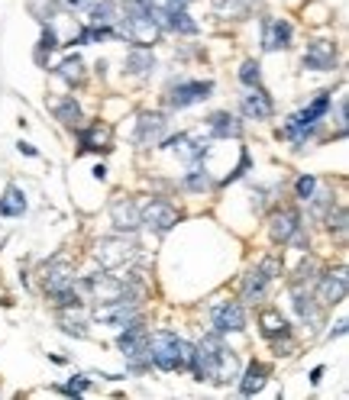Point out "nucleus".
Returning <instances> with one entry per match:
<instances>
[{
	"label": "nucleus",
	"mask_w": 349,
	"mask_h": 400,
	"mask_svg": "<svg viewBox=\"0 0 349 400\" xmlns=\"http://www.w3.org/2000/svg\"><path fill=\"white\" fill-rule=\"evenodd\" d=\"M191 355H194V345L169 329L149 336V365H155L159 372H185L191 365Z\"/></svg>",
	"instance_id": "1"
},
{
	"label": "nucleus",
	"mask_w": 349,
	"mask_h": 400,
	"mask_svg": "<svg viewBox=\"0 0 349 400\" xmlns=\"http://www.w3.org/2000/svg\"><path fill=\"white\" fill-rule=\"evenodd\" d=\"M114 33H120L123 39H130V42H136V46H142V49L159 42V23H155L139 3H133V0H130V10H126L123 17H117Z\"/></svg>",
	"instance_id": "2"
},
{
	"label": "nucleus",
	"mask_w": 349,
	"mask_h": 400,
	"mask_svg": "<svg viewBox=\"0 0 349 400\" xmlns=\"http://www.w3.org/2000/svg\"><path fill=\"white\" fill-rule=\"evenodd\" d=\"M117 345H120V352L126 355V362H130L133 372H142V368L149 365V333L142 329L139 320L130 326H123Z\"/></svg>",
	"instance_id": "3"
},
{
	"label": "nucleus",
	"mask_w": 349,
	"mask_h": 400,
	"mask_svg": "<svg viewBox=\"0 0 349 400\" xmlns=\"http://www.w3.org/2000/svg\"><path fill=\"white\" fill-rule=\"evenodd\" d=\"M136 249L139 245L133 239H126V236H104L94 245V259L101 261V268H120L130 259H136Z\"/></svg>",
	"instance_id": "4"
},
{
	"label": "nucleus",
	"mask_w": 349,
	"mask_h": 400,
	"mask_svg": "<svg viewBox=\"0 0 349 400\" xmlns=\"http://www.w3.org/2000/svg\"><path fill=\"white\" fill-rule=\"evenodd\" d=\"M81 290H87L97 304H114V300H133V290L126 288V281L110 278V275H94L78 284Z\"/></svg>",
	"instance_id": "5"
},
{
	"label": "nucleus",
	"mask_w": 349,
	"mask_h": 400,
	"mask_svg": "<svg viewBox=\"0 0 349 400\" xmlns=\"http://www.w3.org/2000/svg\"><path fill=\"white\" fill-rule=\"evenodd\" d=\"M139 220H142V226H149L152 233H169L171 226L178 223V210L169 204V200H149V204L139 210Z\"/></svg>",
	"instance_id": "6"
},
{
	"label": "nucleus",
	"mask_w": 349,
	"mask_h": 400,
	"mask_svg": "<svg viewBox=\"0 0 349 400\" xmlns=\"http://www.w3.org/2000/svg\"><path fill=\"white\" fill-rule=\"evenodd\" d=\"M97 320L107 326H114V329H123V326H130L139 320V307H136V300H114V304H101L97 307Z\"/></svg>",
	"instance_id": "7"
},
{
	"label": "nucleus",
	"mask_w": 349,
	"mask_h": 400,
	"mask_svg": "<svg viewBox=\"0 0 349 400\" xmlns=\"http://www.w3.org/2000/svg\"><path fill=\"white\" fill-rule=\"evenodd\" d=\"M42 284H46V290L56 297V294H62V290L75 288V268H71V261L65 259H56L46 265V275H42Z\"/></svg>",
	"instance_id": "8"
},
{
	"label": "nucleus",
	"mask_w": 349,
	"mask_h": 400,
	"mask_svg": "<svg viewBox=\"0 0 349 400\" xmlns=\"http://www.w3.org/2000/svg\"><path fill=\"white\" fill-rule=\"evenodd\" d=\"M210 94H214V81H185L178 84L175 91H171V107L175 110H185V107H191V103H201L207 101Z\"/></svg>",
	"instance_id": "9"
},
{
	"label": "nucleus",
	"mask_w": 349,
	"mask_h": 400,
	"mask_svg": "<svg viewBox=\"0 0 349 400\" xmlns=\"http://www.w3.org/2000/svg\"><path fill=\"white\" fill-rule=\"evenodd\" d=\"M346 297V268H337V271H327L317 284V304L323 307H333Z\"/></svg>",
	"instance_id": "10"
},
{
	"label": "nucleus",
	"mask_w": 349,
	"mask_h": 400,
	"mask_svg": "<svg viewBox=\"0 0 349 400\" xmlns=\"http://www.w3.org/2000/svg\"><path fill=\"white\" fill-rule=\"evenodd\" d=\"M210 320H214V326H217V333H243L246 329V313L236 300L217 304L214 313H210Z\"/></svg>",
	"instance_id": "11"
},
{
	"label": "nucleus",
	"mask_w": 349,
	"mask_h": 400,
	"mask_svg": "<svg viewBox=\"0 0 349 400\" xmlns=\"http://www.w3.org/2000/svg\"><path fill=\"white\" fill-rule=\"evenodd\" d=\"M337 65V49L327 39H314L307 52H304V68H314V71H330Z\"/></svg>",
	"instance_id": "12"
},
{
	"label": "nucleus",
	"mask_w": 349,
	"mask_h": 400,
	"mask_svg": "<svg viewBox=\"0 0 349 400\" xmlns=\"http://www.w3.org/2000/svg\"><path fill=\"white\" fill-rule=\"evenodd\" d=\"M291 46V23L288 19H265L262 49L265 52H278V49Z\"/></svg>",
	"instance_id": "13"
},
{
	"label": "nucleus",
	"mask_w": 349,
	"mask_h": 400,
	"mask_svg": "<svg viewBox=\"0 0 349 400\" xmlns=\"http://www.w3.org/2000/svg\"><path fill=\"white\" fill-rule=\"evenodd\" d=\"M110 220H114L117 229H126V233H133V229H139V226H142L139 207L133 204L130 197H120V200H114V207H110Z\"/></svg>",
	"instance_id": "14"
},
{
	"label": "nucleus",
	"mask_w": 349,
	"mask_h": 400,
	"mask_svg": "<svg viewBox=\"0 0 349 400\" xmlns=\"http://www.w3.org/2000/svg\"><path fill=\"white\" fill-rule=\"evenodd\" d=\"M304 229L301 226V216L294 214V210H278L272 216V223H269V233H272L275 242H291V236Z\"/></svg>",
	"instance_id": "15"
},
{
	"label": "nucleus",
	"mask_w": 349,
	"mask_h": 400,
	"mask_svg": "<svg viewBox=\"0 0 349 400\" xmlns=\"http://www.w3.org/2000/svg\"><path fill=\"white\" fill-rule=\"evenodd\" d=\"M243 113L249 116V120H269L275 113V107H272V101H269V94L255 84L249 94H243Z\"/></svg>",
	"instance_id": "16"
},
{
	"label": "nucleus",
	"mask_w": 349,
	"mask_h": 400,
	"mask_svg": "<svg viewBox=\"0 0 349 400\" xmlns=\"http://www.w3.org/2000/svg\"><path fill=\"white\" fill-rule=\"evenodd\" d=\"M259 323H262V336L265 339H272V342H278V339H291V326H288V320H284L278 310H265Z\"/></svg>",
	"instance_id": "17"
},
{
	"label": "nucleus",
	"mask_w": 349,
	"mask_h": 400,
	"mask_svg": "<svg viewBox=\"0 0 349 400\" xmlns=\"http://www.w3.org/2000/svg\"><path fill=\"white\" fill-rule=\"evenodd\" d=\"M265 381H269V368H265L262 362H249V368H246V374H243V381H239V394L253 397V394H259L265 388Z\"/></svg>",
	"instance_id": "18"
},
{
	"label": "nucleus",
	"mask_w": 349,
	"mask_h": 400,
	"mask_svg": "<svg viewBox=\"0 0 349 400\" xmlns=\"http://www.w3.org/2000/svg\"><path fill=\"white\" fill-rule=\"evenodd\" d=\"M207 130H210V136L214 139H230V136H239L243 132V126H239V120L236 116H230V113H214L207 120Z\"/></svg>",
	"instance_id": "19"
},
{
	"label": "nucleus",
	"mask_w": 349,
	"mask_h": 400,
	"mask_svg": "<svg viewBox=\"0 0 349 400\" xmlns=\"http://www.w3.org/2000/svg\"><path fill=\"white\" fill-rule=\"evenodd\" d=\"M165 132V116L162 113H146L139 120V130H136V142L139 146H149V142H155Z\"/></svg>",
	"instance_id": "20"
},
{
	"label": "nucleus",
	"mask_w": 349,
	"mask_h": 400,
	"mask_svg": "<svg viewBox=\"0 0 349 400\" xmlns=\"http://www.w3.org/2000/svg\"><path fill=\"white\" fill-rule=\"evenodd\" d=\"M26 214V197L17 184H10L0 197V216H23Z\"/></svg>",
	"instance_id": "21"
},
{
	"label": "nucleus",
	"mask_w": 349,
	"mask_h": 400,
	"mask_svg": "<svg viewBox=\"0 0 349 400\" xmlns=\"http://www.w3.org/2000/svg\"><path fill=\"white\" fill-rule=\"evenodd\" d=\"M269 281H272V278H269L262 268L249 271V275H246V281H243V297L246 300H262L265 290H269Z\"/></svg>",
	"instance_id": "22"
},
{
	"label": "nucleus",
	"mask_w": 349,
	"mask_h": 400,
	"mask_svg": "<svg viewBox=\"0 0 349 400\" xmlns=\"http://www.w3.org/2000/svg\"><path fill=\"white\" fill-rule=\"evenodd\" d=\"M133 3H139V7L146 10V13H149L155 23H162V19L169 17L171 10H181L188 0H133Z\"/></svg>",
	"instance_id": "23"
},
{
	"label": "nucleus",
	"mask_w": 349,
	"mask_h": 400,
	"mask_svg": "<svg viewBox=\"0 0 349 400\" xmlns=\"http://www.w3.org/2000/svg\"><path fill=\"white\" fill-rule=\"evenodd\" d=\"M155 68V58H152L149 49H133L130 55H126V71L130 75H146V71H152Z\"/></svg>",
	"instance_id": "24"
},
{
	"label": "nucleus",
	"mask_w": 349,
	"mask_h": 400,
	"mask_svg": "<svg viewBox=\"0 0 349 400\" xmlns=\"http://www.w3.org/2000/svg\"><path fill=\"white\" fill-rule=\"evenodd\" d=\"M162 23H165L171 33H185V36H194V33H198V23L188 17V10H185V7H181V10H171V13L162 19Z\"/></svg>",
	"instance_id": "25"
},
{
	"label": "nucleus",
	"mask_w": 349,
	"mask_h": 400,
	"mask_svg": "<svg viewBox=\"0 0 349 400\" xmlns=\"http://www.w3.org/2000/svg\"><path fill=\"white\" fill-rule=\"evenodd\" d=\"M120 10H117L114 0H104V3H91V23L94 26H114Z\"/></svg>",
	"instance_id": "26"
},
{
	"label": "nucleus",
	"mask_w": 349,
	"mask_h": 400,
	"mask_svg": "<svg viewBox=\"0 0 349 400\" xmlns=\"http://www.w3.org/2000/svg\"><path fill=\"white\" fill-rule=\"evenodd\" d=\"M52 110H56V116L65 123V126H78V123H81V107H78L75 97H62Z\"/></svg>",
	"instance_id": "27"
},
{
	"label": "nucleus",
	"mask_w": 349,
	"mask_h": 400,
	"mask_svg": "<svg viewBox=\"0 0 349 400\" xmlns=\"http://www.w3.org/2000/svg\"><path fill=\"white\" fill-rule=\"evenodd\" d=\"M56 75H58V78H65L68 84H81V78H85V62H81L78 55H68L65 62H58Z\"/></svg>",
	"instance_id": "28"
},
{
	"label": "nucleus",
	"mask_w": 349,
	"mask_h": 400,
	"mask_svg": "<svg viewBox=\"0 0 349 400\" xmlns=\"http://www.w3.org/2000/svg\"><path fill=\"white\" fill-rule=\"evenodd\" d=\"M97 142H110V130H101V126H91V130L87 132H81V152H97L101 149V146H97ZM107 149H110V146H107Z\"/></svg>",
	"instance_id": "29"
},
{
	"label": "nucleus",
	"mask_w": 349,
	"mask_h": 400,
	"mask_svg": "<svg viewBox=\"0 0 349 400\" xmlns=\"http://www.w3.org/2000/svg\"><path fill=\"white\" fill-rule=\"evenodd\" d=\"M314 191H317V177L314 175H301L294 181V197H298V200H311Z\"/></svg>",
	"instance_id": "30"
},
{
	"label": "nucleus",
	"mask_w": 349,
	"mask_h": 400,
	"mask_svg": "<svg viewBox=\"0 0 349 400\" xmlns=\"http://www.w3.org/2000/svg\"><path fill=\"white\" fill-rule=\"evenodd\" d=\"M185 184L191 187V191H204V187L210 184V175H207V168H194L188 177H185Z\"/></svg>",
	"instance_id": "31"
},
{
	"label": "nucleus",
	"mask_w": 349,
	"mask_h": 400,
	"mask_svg": "<svg viewBox=\"0 0 349 400\" xmlns=\"http://www.w3.org/2000/svg\"><path fill=\"white\" fill-rule=\"evenodd\" d=\"M239 81H243L246 87H255V84H259V65H255V62H243V68H239Z\"/></svg>",
	"instance_id": "32"
},
{
	"label": "nucleus",
	"mask_w": 349,
	"mask_h": 400,
	"mask_svg": "<svg viewBox=\"0 0 349 400\" xmlns=\"http://www.w3.org/2000/svg\"><path fill=\"white\" fill-rule=\"evenodd\" d=\"M214 10H217V13H246V3L243 0H214Z\"/></svg>",
	"instance_id": "33"
},
{
	"label": "nucleus",
	"mask_w": 349,
	"mask_h": 400,
	"mask_svg": "<svg viewBox=\"0 0 349 400\" xmlns=\"http://www.w3.org/2000/svg\"><path fill=\"white\" fill-rule=\"evenodd\" d=\"M52 52V49H58V36H56V29L52 26H46L42 29V42H39V55H42V52Z\"/></svg>",
	"instance_id": "34"
},
{
	"label": "nucleus",
	"mask_w": 349,
	"mask_h": 400,
	"mask_svg": "<svg viewBox=\"0 0 349 400\" xmlns=\"http://www.w3.org/2000/svg\"><path fill=\"white\" fill-rule=\"evenodd\" d=\"M87 384H91V381H85V378H78V381L71 378V381H68L65 388H62V391H65V394H85V391H87Z\"/></svg>",
	"instance_id": "35"
},
{
	"label": "nucleus",
	"mask_w": 349,
	"mask_h": 400,
	"mask_svg": "<svg viewBox=\"0 0 349 400\" xmlns=\"http://www.w3.org/2000/svg\"><path fill=\"white\" fill-rule=\"evenodd\" d=\"M62 3H65L68 10H75V13H78V10H91V3H94V0H62Z\"/></svg>",
	"instance_id": "36"
},
{
	"label": "nucleus",
	"mask_w": 349,
	"mask_h": 400,
	"mask_svg": "<svg viewBox=\"0 0 349 400\" xmlns=\"http://www.w3.org/2000/svg\"><path fill=\"white\" fill-rule=\"evenodd\" d=\"M17 149H19V152H23V155H33V159H36V155H39V152H36V149H33V146H29V142H19Z\"/></svg>",
	"instance_id": "37"
},
{
	"label": "nucleus",
	"mask_w": 349,
	"mask_h": 400,
	"mask_svg": "<svg viewBox=\"0 0 349 400\" xmlns=\"http://www.w3.org/2000/svg\"><path fill=\"white\" fill-rule=\"evenodd\" d=\"M343 333H346V320H340V323H337V329H330V339H333V336H343Z\"/></svg>",
	"instance_id": "38"
},
{
	"label": "nucleus",
	"mask_w": 349,
	"mask_h": 400,
	"mask_svg": "<svg viewBox=\"0 0 349 400\" xmlns=\"http://www.w3.org/2000/svg\"><path fill=\"white\" fill-rule=\"evenodd\" d=\"M323 381V368H314L311 372V384H321Z\"/></svg>",
	"instance_id": "39"
},
{
	"label": "nucleus",
	"mask_w": 349,
	"mask_h": 400,
	"mask_svg": "<svg viewBox=\"0 0 349 400\" xmlns=\"http://www.w3.org/2000/svg\"><path fill=\"white\" fill-rule=\"evenodd\" d=\"M94 177H97V181H104V177H107V168L97 165V168H94Z\"/></svg>",
	"instance_id": "40"
}]
</instances>
